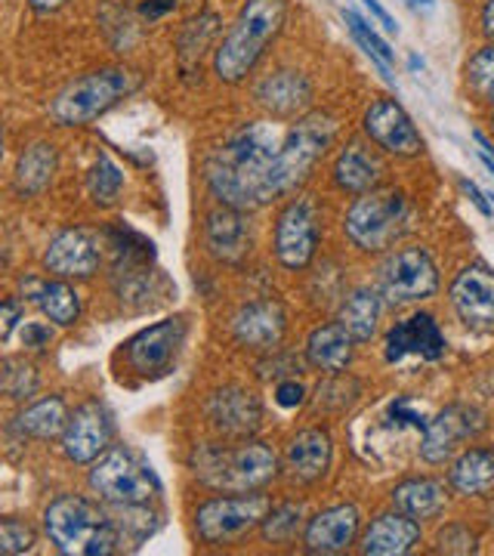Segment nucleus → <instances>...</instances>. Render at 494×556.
<instances>
[{"instance_id":"1","label":"nucleus","mask_w":494,"mask_h":556,"mask_svg":"<svg viewBox=\"0 0 494 556\" xmlns=\"http://www.w3.org/2000/svg\"><path fill=\"white\" fill-rule=\"evenodd\" d=\"M281 121H244L238 130L207 152L201 164V179L207 195L236 207V211H263L276 204V161L284 130Z\"/></svg>"},{"instance_id":"2","label":"nucleus","mask_w":494,"mask_h":556,"mask_svg":"<svg viewBox=\"0 0 494 556\" xmlns=\"http://www.w3.org/2000/svg\"><path fill=\"white\" fill-rule=\"evenodd\" d=\"M189 473L207 492H263L281 477V455L269 442L251 439H214L198 442L186 460Z\"/></svg>"},{"instance_id":"3","label":"nucleus","mask_w":494,"mask_h":556,"mask_svg":"<svg viewBox=\"0 0 494 556\" xmlns=\"http://www.w3.org/2000/svg\"><path fill=\"white\" fill-rule=\"evenodd\" d=\"M40 529L62 556H115L127 551L115 510L93 492L56 495L40 514Z\"/></svg>"},{"instance_id":"4","label":"nucleus","mask_w":494,"mask_h":556,"mask_svg":"<svg viewBox=\"0 0 494 556\" xmlns=\"http://www.w3.org/2000/svg\"><path fill=\"white\" fill-rule=\"evenodd\" d=\"M288 22V0H244L236 22L217 40L211 72L226 87H241L257 72L266 50L278 40Z\"/></svg>"},{"instance_id":"5","label":"nucleus","mask_w":494,"mask_h":556,"mask_svg":"<svg viewBox=\"0 0 494 556\" xmlns=\"http://www.w3.org/2000/svg\"><path fill=\"white\" fill-rule=\"evenodd\" d=\"M142 87V75L130 65H99L65 80L47 102V121L62 130L90 127L93 121L118 109Z\"/></svg>"},{"instance_id":"6","label":"nucleus","mask_w":494,"mask_h":556,"mask_svg":"<svg viewBox=\"0 0 494 556\" xmlns=\"http://www.w3.org/2000/svg\"><path fill=\"white\" fill-rule=\"evenodd\" d=\"M411 226V201L395 186H380L356 195L343 211V239L365 257H383Z\"/></svg>"},{"instance_id":"7","label":"nucleus","mask_w":494,"mask_h":556,"mask_svg":"<svg viewBox=\"0 0 494 556\" xmlns=\"http://www.w3.org/2000/svg\"><path fill=\"white\" fill-rule=\"evenodd\" d=\"M340 134V121L331 112L313 109L309 115L291 121L284 127V137L278 146L276 161V195L278 201L296 195L321 161L328 159V152L334 149V139Z\"/></svg>"},{"instance_id":"8","label":"nucleus","mask_w":494,"mask_h":556,"mask_svg":"<svg viewBox=\"0 0 494 556\" xmlns=\"http://www.w3.org/2000/svg\"><path fill=\"white\" fill-rule=\"evenodd\" d=\"M276 497L269 489L263 492H214L211 497L198 501L192 510V532L204 547H232L238 541L259 532L266 514L273 510Z\"/></svg>"},{"instance_id":"9","label":"nucleus","mask_w":494,"mask_h":556,"mask_svg":"<svg viewBox=\"0 0 494 556\" xmlns=\"http://www.w3.org/2000/svg\"><path fill=\"white\" fill-rule=\"evenodd\" d=\"M87 489L109 507L159 504L161 492H164L152 464L139 452H134L130 445H118V442L90 464Z\"/></svg>"},{"instance_id":"10","label":"nucleus","mask_w":494,"mask_h":556,"mask_svg":"<svg viewBox=\"0 0 494 556\" xmlns=\"http://www.w3.org/2000/svg\"><path fill=\"white\" fill-rule=\"evenodd\" d=\"M186 340H189V318L182 313L139 328L137 334L124 340L115 353L118 375L137 380V383H155V380L167 378L177 368Z\"/></svg>"},{"instance_id":"11","label":"nucleus","mask_w":494,"mask_h":556,"mask_svg":"<svg viewBox=\"0 0 494 556\" xmlns=\"http://www.w3.org/2000/svg\"><path fill=\"white\" fill-rule=\"evenodd\" d=\"M442 288L439 263L427 244H402L377 266V291L390 309H408L433 300Z\"/></svg>"},{"instance_id":"12","label":"nucleus","mask_w":494,"mask_h":556,"mask_svg":"<svg viewBox=\"0 0 494 556\" xmlns=\"http://www.w3.org/2000/svg\"><path fill=\"white\" fill-rule=\"evenodd\" d=\"M321 229H318V204L309 195H291L278 207L273 223V257L284 273H303L318 257Z\"/></svg>"},{"instance_id":"13","label":"nucleus","mask_w":494,"mask_h":556,"mask_svg":"<svg viewBox=\"0 0 494 556\" xmlns=\"http://www.w3.org/2000/svg\"><path fill=\"white\" fill-rule=\"evenodd\" d=\"M118 437V424L112 408L102 399H84L72 408L68 424L60 437V452L75 467H90L105 455Z\"/></svg>"},{"instance_id":"14","label":"nucleus","mask_w":494,"mask_h":556,"mask_svg":"<svg viewBox=\"0 0 494 556\" xmlns=\"http://www.w3.org/2000/svg\"><path fill=\"white\" fill-rule=\"evenodd\" d=\"M362 137L375 142L387 159L411 161L427 152V142L417 130L415 118L393 97H377L368 102V109L362 112Z\"/></svg>"},{"instance_id":"15","label":"nucleus","mask_w":494,"mask_h":556,"mask_svg":"<svg viewBox=\"0 0 494 556\" xmlns=\"http://www.w3.org/2000/svg\"><path fill=\"white\" fill-rule=\"evenodd\" d=\"M40 269L65 281H90L102 269V236L90 226H65L43 244Z\"/></svg>"},{"instance_id":"16","label":"nucleus","mask_w":494,"mask_h":556,"mask_svg":"<svg viewBox=\"0 0 494 556\" xmlns=\"http://www.w3.org/2000/svg\"><path fill=\"white\" fill-rule=\"evenodd\" d=\"M485 424L489 420H485V415L476 405L452 402L433 420H427L417 455L430 467H442L455 455H460L467 448V442H473L485 430Z\"/></svg>"},{"instance_id":"17","label":"nucleus","mask_w":494,"mask_h":556,"mask_svg":"<svg viewBox=\"0 0 494 556\" xmlns=\"http://www.w3.org/2000/svg\"><path fill=\"white\" fill-rule=\"evenodd\" d=\"M251 97L263 109V115L281 124H291V121L303 118L313 112V102H316V84L313 78L294 68V65H276L273 72H266L263 78L254 80L251 87Z\"/></svg>"},{"instance_id":"18","label":"nucleus","mask_w":494,"mask_h":556,"mask_svg":"<svg viewBox=\"0 0 494 556\" xmlns=\"http://www.w3.org/2000/svg\"><path fill=\"white\" fill-rule=\"evenodd\" d=\"M204 417L207 427L219 439H251L257 437L263 427V402L244 383H219L204 399Z\"/></svg>"},{"instance_id":"19","label":"nucleus","mask_w":494,"mask_h":556,"mask_svg":"<svg viewBox=\"0 0 494 556\" xmlns=\"http://www.w3.org/2000/svg\"><path fill=\"white\" fill-rule=\"evenodd\" d=\"M448 306L473 334H494V269L485 263L460 266L448 285Z\"/></svg>"},{"instance_id":"20","label":"nucleus","mask_w":494,"mask_h":556,"mask_svg":"<svg viewBox=\"0 0 494 556\" xmlns=\"http://www.w3.org/2000/svg\"><path fill=\"white\" fill-rule=\"evenodd\" d=\"M229 334L241 350L254 356H269L281 350L288 338V309L281 306V300L273 298L248 300L229 318Z\"/></svg>"},{"instance_id":"21","label":"nucleus","mask_w":494,"mask_h":556,"mask_svg":"<svg viewBox=\"0 0 494 556\" xmlns=\"http://www.w3.org/2000/svg\"><path fill=\"white\" fill-rule=\"evenodd\" d=\"M448 353V338L439 328L433 313L415 309L408 316L395 318L383 334V362L398 365L405 358H420V362H439Z\"/></svg>"},{"instance_id":"22","label":"nucleus","mask_w":494,"mask_h":556,"mask_svg":"<svg viewBox=\"0 0 494 556\" xmlns=\"http://www.w3.org/2000/svg\"><path fill=\"white\" fill-rule=\"evenodd\" d=\"M362 510L353 501H340L331 507H321L313 517L306 519L303 529V551L313 556H340L350 554L353 547H358L362 538Z\"/></svg>"},{"instance_id":"23","label":"nucleus","mask_w":494,"mask_h":556,"mask_svg":"<svg viewBox=\"0 0 494 556\" xmlns=\"http://www.w3.org/2000/svg\"><path fill=\"white\" fill-rule=\"evenodd\" d=\"M387 174H390V167H387L383 152L368 139H346L331 161V186L340 195H350V199L380 189L387 182Z\"/></svg>"},{"instance_id":"24","label":"nucleus","mask_w":494,"mask_h":556,"mask_svg":"<svg viewBox=\"0 0 494 556\" xmlns=\"http://www.w3.org/2000/svg\"><path fill=\"white\" fill-rule=\"evenodd\" d=\"M334 467V437L328 427H303L284 442L281 452V477H288L294 485H318L328 479Z\"/></svg>"},{"instance_id":"25","label":"nucleus","mask_w":494,"mask_h":556,"mask_svg":"<svg viewBox=\"0 0 494 556\" xmlns=\"http://www.w3.org/2000/svg\"><path fill=\"white\" fill-rule=\"evenodd\" d=\"M201 244H204L207 257L217 260L219 266H241L248 260V254H251V248H254L251 214L217 204L214 211L204 214Z\"/></svg>"},{"instance_id":"26","label":"nucleus","mask_w":494,"mask_h":556,"mask_svg":"<svg viewBox=\"0 0 494 556\" xmlns=\"http://www.w3.org/2000/svg\"><path fill=\"white\" fill-rule=\"evenodd\" d=\"M16 288L20 298L56 328H75L84 316V300L75 281H65L50 273H22L16 278Z\"/></svg>"},{"instance_id":"27","label":"nucleus","mask_w":494,"mask_h":556,"mask_svg":"<svg viewBox=\"0 0 494 556\" xmlns=\"http://www.w3.org/2000/svg\"><path fill=\"white\" fill-rule=\"evenodd\" d=\"M420 541H423V522L390 507L371 517V522L362 529L356 551L362 556H408L420 547Z\"/></svg>"},{"instance_id":"28","label":"nucleus","mask_w":494,"mask_h":556,"mask_svg":"<svg viewBox=\"0 0 494 556\" xmlns=\"http://www.w3.org/2000/svg\"><path fill=\"white\" fill-rule=\"evenodd\" d=\"M356 338L343 328V321H318L316 328L306 334L303 343V362L306 368H313L318 375H343L350 371L353 358H356Z\"/></svg>"},{"instance_id":"29","label":"nucleus","mask_w":494,"mask_h":556,"mask_svg":"<svg viewBox=\"0 0 494 556\" xmlns=\"http://www.w3.org/2000/svg\"><path fill=\"white\" fill-rule=\"evenodd\" d=\"M68 415H72L68 399L62 393H47L20 405V412L7 424V433L22 442H50L62 437Z\"/></svg>"},{"instance_id":"30","label":"nucleus","mask_w":494,"mask_h":556,"mask_svg":"<svg viewBox=\"0 0 494 556\" xmlns=\"http://www.w3.org/2000/svg\"><path fill=\"white\" fill-rule=\"evenodd\" d=\"M60 174V149L53 139H31L13 164V192L20 199H40Z\"/></svg>"},{"instance_id":"31","label":"nucleus","mask_w":494,"mask_h":556,"mask_svg":"<svg viewBox=\"0 0 494 556\" xmlns=\"http://www.w3.org/2000/svg\"><path fill=\"white\" fill-rule=\"evenodd\" d=\"M448 501H452L448 482L435 477H405L390 492V507L408 514L417 522H433L442 517Z\"/></svg>"},{"instance_id":"32","label":"nucleus","mask_w":494,"mask_h":556,"mask_svg":"<svg viewBox=\"0 0 494 556\" xmlns=\"http://www.w3.org/2000/svg\"><path fill=\"white\" fill-rule=\"evenodd\" d=\"M445 482L452 495L473 501L494 492V445H470L448 460Z\"/></svg>"},{"instance_id":"33","label":"nucleus","mask_w":494,"mask_h":556,"mask_svg":"<svg viewBox=\"0 0 494 556\" xmlns=\"http://www.w3.org/2000/svg\"><path fill=\"white\" fill-rule=\"evenodd\" d=\"M383 309H387V303L380 298V291H377V288H368V285H358V288H353V291L343 298L337 318H340L343 328L356 338V343H371V340L380 334Z\"/></svg>"},{"instance_id":"34","label":"nucleus","mask_w":494,"mask_h":556,"mask_svg":"<svg viewBox=\"0 0 494 556\" xmlns=\"http://www.w3.org/2000/svg\"><path fill=\"white\" fill-rule=\"evenodd\" d=\"M217 35H219V16L217 13H201L195 20H189L182 25L177 38V62L179 68H201V56L211 50H217Z\"/></svg>"},{"instance_id":"35","label":"nucleus","mask_w":494,"mask_h":556,"mask_svg":"<svg viewBox=\"0 0 494 556\" xmlns=\"http://www.w3.org/2000/svg\"><path fill=\"white\" fill-rule=\"evenodd\" d=\"M124 182H127V177H124L121 164L112 155H105V152H99L97 161L87 170V177H84L87 199L99 211H109V207L118 204L121 192H124Z\"/></svg>"},{"instance_id":"36","label":"nucleus","mask_w":494,"mask_h":556,"mask_svg":"<svg viewBox=\"0 0 494 556\" xmlns=\"http://www.w3.org/2000/svg\"><path fill=\"white\" fill-rule=\"evenodd\" d=\"M306 519L309 517H306L300 501H276L273 510L263 519V526H259V538L269 547H291L296 538H303Z\"/></svg>"},{"instance_id":"37","label":"nucleus","mask_w":494,"mask_h":556,"mask_svg":"<svg viewBox=\"0 0 494 556\" xmlns=\"http://www.w3.org/2000/svg\"><path fill=\"white\" fill-rule=\"evenodd\" d=\"M464 90L479 109H494V43H482L464 62Z\"/></svg>"},{"instance_id":"38","label":"nucleus","mask_w":494,"mask_h":556,"mask_svg":"<svg viewBox=\"0 0 494 556\" xmlns=\"http://www.w3.org/2000/svg\"><path fill=\"white\" fill-rule=\"evenodd\" d=\"M343 22H346V28H350L353 40H356L358 47L365 50V56H368V60L375 62L377 68H380L383 80H390V84H393L395 50H390L387 38L377 31L375 20L368 22L365 16H358L356 10H343Z\"/></svg>"},{"instance_id":"39","label":"nucleus","mask_w":494,"mask_h":556,"mask_svg":"<svg viewBox=\"0 0 494 556\" xmlns=\"http://www.w3.org/2000/svg\"><path fill=\"white\" fill-rule=\"evenodd\" d=\"M0 387L3 396L13 405H25L40 393V371L31 358L3 356V371H0Z\"/></svg>"},{"instance_id":"40","label":"nucleus","mask_w":494,"mask_h":556,"mask_svg":"<svg viewBox=\"0 0 494 556\" xmlns=\"http://www.w3.org/2000/svg\"><path fill=\"white\" fill-rule=\"evenodd\" d=\"M353 390H362V383L353 375H346V371L343 375H328L325 383H318V412H325V415H346L358 399H343V393H353Z\"/></svg>"},{"instance_id":"41","label":"nucleus","mask_w":494,"mask_h":556,"mask_svg":"<svg viewBox=\"0 0 494 556\" xmlns=\"http://www.w3.org/2000/svg\"><path fill=\"white\" fill-rule=\"evenodd\" d=\"M38 547V529L22 517L0 519V554L22 556Z\"/></svg>"},{"instance_id":"42","label":"nucleus","mask_w":494,"mask_h":556,"mask_svg":"<svg viewBox=\"0 0 494 556\" xmlns=\"http://www.w3.org/2000/svg\"><path fill=\"white\" fill-rule=\"evenodd\" d=\"M435 551L439 554H476L479 551V535L470 529V522L452 519L439 529L435 535Z\"/></svg>"},{"instance_id":"43","label":"nucleus","mask_w":494,"mask_h":556,"mask_svg":"<svg viewBox=\"0 0 494 556\" xmlns=\"http://www.w3.org/2000/svg\"><path fill=\"white\" fill-rule=\"evenodd\" d=\"M25 300L20 294H7L3 298V306H0V340L3 343H10L13 334H16V328H22V321H25Z\"/></svg>"},{"instance_id":"44","label":"nucleus","mask_w":494,"mask_h":556,"mask_svg":"<svg viewBox=\"0 0 494 556\" xmlns=\"http://www.w3.org/2000/svg\"><path fill=\"white\" fill-rule=\"evenodd\" d=\"M53 328L47 318L43 321H22V350L25 353H43L53 343Z\"/></svg>"},{"instance_id":"45","label":"nucleus","mask_w":494,"mask_h":556,"mask_svg":"<svg viewBox=\"0 0 494 556\" xmlns=\"http://www.w3.org/2000/svg\"><path fill=\"white\" fill-rule=\"evenodd\" d=\"M276 399L278 408H284V412H296V408H303L306 405V399H309V390L300 383L296 378H281L276 380Z\"/></svg>"},{"instance_id":"46","label":"nucleus","mask_w":494,"mask_h":556,"mask_svg":"<svg viewBox=\"0 0 494 556\" xmlns=\"http://www.w3.org/2000/svg\"><path fill=\"white\" fill-rule=\"evenodd\" d=\"M179 0H145V3H139V16L149 22H161L164 16H170L174 10H177Z\"/></svg>"},{"instance_id":"47","label":"nucleus","mask_w":494,"mask_h":556,"mask_svg":"<svg viewBox=\"0 0 494 556\" xmlns=\"http://www.w3.org/2000/svg\"><path fill=\"white\" fill-rule=\"evenodd\" d=\"M457 186H460V192L467 195V199L473 201V207L482 214V217H492V201H489V195L476 186V182H470V179H457Z\"/></svg>"},{"instance_id":"48","label":"nucleus","mask_w":494,"mask_h":556,"mask_svg":"<svg viewBox=\"0 0 494 556\" xmlns=\"http://www.w3.org/2000/svg\"><path fill=\"white\" fill-rule=\"evenodd\" d=\"M362 7L371 13V20L377 22V25H383V31H390V35H398V25H395V20L390 16V10L380 3V0H362Z\"/></svg>"},{"instance_id":"49","label":"nucleus","mask_w":494,"mask_h":556,"mask_svg":"<svg viewBox=\"0 0 494 556\" xmlns=\"http://www.w3.org/2000/svg\"><path fill=\"white\" fill-rule=\"evenodd\" d=\"M479 31L489 43H494V0H482L479 7Z\"/></svg>"},{"instance_id":"50","label":"nucleus","mask_w":494,"mask_h":556,"mask_svg":"<svg viewBox=\"0 0 494 556\" xmlns=\"http://www.w3.org/2000/svg\"><path fill=\"white\" fill-rule=\"evenodd\" d=\"M72 0H28V10L35 16H56L60 10H65Z\"/></svg>"},{"instance_id":"51","label":"nucleus","mask_w":494,"mask_h":556,"mask_svg":"<svg viewBox=\"0 0 494 556\" xmlns=\"http://www.w3.org/2000/svg\"><path fill=\"white\" fill-rule=\"evenodd\" d=\"M408 3H411L415 10H433L435 7V0H408Z\"/></svg>"},{"instance_id":"52","label":"nucleus","mask_w":494,"mask_h":556,"mask_svg":"<svg viewBox=\"0 0 494 556\" xmlns=\"http://www.w3.org/2000/svg\"><path fill=\"white\" fill-rule=\"evenodd\" d=\"M408 65H411V72H417V68H423V60H417V56H408Z\"/></svg>"},{"instance_id":"53","label":"nucleus","mask_w":494,"mask_h":556,"mask_svg":"<svg viewBox=\"0 0 494 556\" xmlns=\"http://www.w3.org/2000/svg\"><path fill=\"white\" fill-rule=\"evenodd\" d=\"M489 127H492V137H494V109H492V115H489Z\"/></svg>"},{"instance_id":"54","label":"nucleus","mask_w":494,"mask_h":556,"mask_svg":"<svg viewBox=\"0 0 494 556\" xmlns=\"http://www.w3.org/2000/svg\"><path fill=\"white\" fill-rule=\"evenodd\" d=\"M489 199H492V204H494V192H492V195H489Z\"/></svg>"}]
</instances>
